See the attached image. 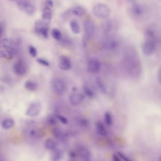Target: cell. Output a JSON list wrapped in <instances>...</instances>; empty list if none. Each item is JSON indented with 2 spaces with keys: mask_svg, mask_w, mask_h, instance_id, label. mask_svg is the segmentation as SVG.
Wrapping results in <instances>:
<instances>
[{
  "mask_svg": "<svg viewBox=\"0 0 161 161\" xmlns=\"http://www.w3.org/2000/svg\"><path fill=\"white\" fill-rule=\"evenodd\" d=\"M123 62L125 69L129 75L132 76L139 75L141 71V62L138 55L133 49H129L127 50Z\"/></svg>",
  "mask_w": 161,
  "mask_h": 161,
  "instance_id": "cell-1",
  "label": "cell"
},
{
  "mask_svg": "<svg viewBox=\"0 0 161 161\" xmlns=\"http://www.w3.org/2000/svg\"><path fill=\"white\" fill-rule=\"evenodd\" d=\"M129 13L133 18L140 19L145 14V7L138 2H132L129 7Z\"/></svg>",
  "mask_w": 161,
  "mask_h": 161,
  "instance_id": "cell-2",
  "label": "cell"
},
{
  "mask_svg": "<svg viewBox=\"0 0 161 161\" xmlns=\"http://www.w3.org/2000/svg\"><path fill=\"white\" fill-rule=\"evenodd\" d=\"M93 12L96 17L102 19L109 17L111 13L109 6L103 3H97L94 5Z\"/></svg>",
  "mask_w": 161,
  "mask_h": 161,
  "instance_id": "cell-3",
  "label": "cell"
},
{
  "mask_svg": "<svg viewBox=\"0 0 161 161\" xmlns=\"http://www.w3.org/2000/svg\"><path fill=\"white\" fill-rule=\"evenodd\" d=\"M52 86L54 92L58 95H64L66 90L65 83L60 78H54L52 82Z\"/></svg>",
  "mask_w": 161,
  "mask_h": 161,
  "instance_id": "cell-4",
  "label": "cell"
},
{
  "mask_svg": "<svg viewBox=\"0 0 161 161\" xmlns=\"http://www.w3.org/2000/svg\"><path fill=\"white\" fill-rule=\"evenodd\" d=\"M42 110L41 104L39 102L35 101L29 105L26 112V115L31 117H35L40 114Z\"/></svg>",
  "mask_w": 161,
  "mask_h": 161,
  "instance_id": "cell-5",
  "label": "cell"
},
{
  "mask_svg": "<svg viewBox=\"0 0 161 161\" xmlns=\"http://www.w3.org/2000/svg\"><path fill=\"white\" fill-rule=\"evenodd\" d=\"M101 68V63L96 58H90L87 61V70L88 72L96 74L99 72Z\"/></svg>",
  "mask_w": 161,
  "mask_h": 161,
  "instance_id": "cell-6",
  "label": "cell"
},
{
  "mask_svg": "<svg viewBox=\"0 0 161 161\" xmlns=\"http://www.w3.org/2000/svg\"><path fill=\"white\" fill-rule=\"evenodd\" d=\"M17 3L18 6L21 11L30 14H32L35 12V7L30 2L25 0H21L18 1Z\"/></svg>",
  "mask_w": 161,
  "mask_h": 161,
  "instance_id": "cell-7",
  "label": "cell"
},
{
  "mask_svg": "<svg viewBox=\"0 0 161 161\" xmlns=\"http://www.w3.org/2000/svg\"><path fill=\"white\" fill-rule=\"evenodd\" d=\"M156 49V44L149 40H146L142 46V51L145 56H149L153 54Z\"/></svg>",
  "mask_w": 161,
  "mask_h": 161,
  "instance_id": "cell-8",
  "label": "cell"
},
{
  "mask_svg": "<svg viewBox=\"0 0 161 161\" xmlns=\"http://www.w3.org/2000/svg\"><path fill=\"white\" fill-rule=\"evenodd\" d=\"M96 27L91 20H86L84 23V31L86 38H92L95 34Z\"/></svg>",
  "mask_w": 161,
  "mask_h": 161,
  "instance_id": "cell-9",
  "label": "cell"
},
{
  "mask_svg": "<svg viewBox=\"0 0 161 161\" xmlns=\"http://www.w3.org/2000/svg\"><path fill=\"white\" fill-rule=\"evenodd\" d=\"M85 95L81 93L74 92L69 95V101L70 105L77 106L80 104L85 99Z\"/></svg>",
  "mask_w": 161,
  "mask_h": 161,
  "instance_id": "cell-10",
  "label": "cell"
},
{
  "mask_svg": "<svg viewBox=\"0 0 161 161\" xmlns=\"http://www.w3.org/2000/svg\"><path fill=\"white\" fill-rule=\"evenodd\" d=\"M118 39L115 37H108L104 43V47L109 51H115L119 48L120 45Z\"/></svg>",
  "mask_w": 161,
  "mask_h": 161,
  "instance_id": "cell-11",
  "label": "cell"
},
{
  "mask_svg": "<svg viewBox=\"0 0 161 161\" xmlns=\"http://www.w3.org/2000/svg\"><path fill=\"white\" fill-rule=\"evenodd\" d=\"M58 67L61 70L67 71L71 68L72 64L69 58L65 55H61L58 58Z\"/></svg>",
  "mask_w": 161,
  "mask_h": 161,
  "instance_id": "cell-12",
  "label": "cell"
},
{
  "mask_svg": "<svg viewBox=\"0 0 161 161\" xmlns=\"http://www.w3.org/2000/svg\"><path fill=\"white\" fill-rule=\"evenodd\" d=\"M145 35L146 40L152 41L156 44V42L158 40V34L155 29L151 27L147 28L145 31Z\"/></svg>",
  "mask_w": 161,
  "mask_h": 161,
  "instance_id": "cell-13",
  "label": "cell"
},
{
  "mask_svg": "<svg viewBox=\"0 0 161 161\" xmlns=\"http://www.w3.org/2000/svg\"><path fill=\"white\" fill-rule=\"evenodd\" d=\"M42 22L46 26L49 25L52 19V11L49 7H46L42 11Z\"/></svg>",
  "mask_w": 161,
  "mask_h": 161,
  "instance_id": "cell-14",
  "label": "cell"
},
{
  "mask_svg": "<svg viewBox=\"0 0 161 161\" xmlns=\"http://www.w3.org/2000/svg\"><path fill=\"white\" fill-rule=\"evenodd\" d=\"M14 72L18 75H23L26 73V67L21 61L17 62L14 65Z\"/></svg>",
  "mask_w": 161,
  "mask_h": 161,
  "instance_id": "cell-15",
  "label": "cell"
},
{
  "mask_svg": "<svg viewBox=\"0 0 161 161\" xmlns=\"http://www.w3.org/2000/svg\"><path fill=\"white\" fill-rule=\"evenodd\" d=\"M87 12V10L84 7L80 5L75 6L72 10V14L78 17L83 16Z\"/></svg>",
  "mask_w": 161,
  "mask_h": 161,
  "instance_id": "cell-16",
  "label": "cell"
},
{
  "mask_svg": "<svg viewBox=\"0 0 161 161\" xmlns=\"http://www.w3.org/2000/svg\"><path fill=\"white\" fill-rule=\"evenodd\" d=\"M95 128L97 132L100 135L104 136L107 135L106 129L100 121H97L95 122Z\"/></svg>",
  "mask_w": 161,
  "mask_h": 161,
  "instance_id": "cell-17",
  "label": "cell"
},
{
  "mask_svg": "<svg viewBox=\"0 0 161 161\" xmlns=\"http://www.w3.org/2000/svg\"><path fill=\"white\" fill-rule=\"evenodd\" d=\"M84 94L89 98H93L95 96V92L93 88L88 84H85L83 87Z\"/></svg>",
  "mask_w": 161,
  "mask_h": 161,
  "instance_id": "cell-18",
  "label": "cell"
},
{
  "mask_svg": "<svg viewBox=\"0 0 161 161\" xmlns=\"http://www.w3.org/2000/svg\"><path fill=\"white\" fill-rule=\"evenodd\" d=\"M70 27L73 33L75 34H79L80 33V27L77 20L75 19L71 20L70 22Z\"/></svg>",
  "mask_w": 161,
  "mask_h": 161,
  "instance_id": "cell-19",
  "label": "cell"
},
{
  "mask_svg": "<svg viewBox=\"0 0 161 161\" xmlns=\"http://www.w3.org/2000/svg\"><path fill=\"white\" fill-rule=\"evenodd\" d=\"M45 147L46 148L49 150L53 151L57 148V143L53 139L49 138L46 140L45 143Z\"/></svg>",
  "mask_w": 161,
  "mask_h": 161,
  "instance_id": "cell-20",
  "label": "cell"
},
{
  "mask_svg": "<svg viewBox=\"0 0 161 161\" xmlns=\"http://www.w3.org/2000/svg\"><path fill=\"white\" fill-rule=\"evenodd\" d=\"M15 122L12 119L8 118L4 119L2 123V126L5 130H9L14 126Z\"/></svg>",
  "mask_w": 161,
  "mask_h": 161,
  "instance_id": "cell-21",
  "label": "cell"
},
{
  "mask_svg": "<svg viewBox=\"0 0 161 161\" xmlns=\"http://www.w3.org/2000/svg\"><path fill=\"white\" fill-rule=\"evenodd\" d=\"M96 83L98 88L103 93L105 94L107 93V88H106L104 83L100 78H98V77L96 79Z\"/></svg>",
  "mask_w": 161,
  "mask_h": 161,
  "instance_id": "cell-22",
  "label": "cell"
},
{
  "mask_svg": "<svg viewBox=\"0 0 161 161\" xmlns=\"http://www.w3.org/2000/svg\"><path fill=\"white\" fill-rule=\"evenodd\" d=\"M53 153H52V159L54 161H58L60 160L63 157V152L62 150L59 149L54 150L52 151Z\"/></svg>",
  "mask_w": 161,
  "mask_h": 161,
  "instance_id": "cell-23",
  "label": "cell"
},
{
  "mask_svg": "<svg viewBox=\"0 0 161 161\" xmlns=\"http://www.w3.org/2000/svg\"><path fill=\"white\" fill-rule=\"evenodd\" d=\"M25 88L30 91H34L37 87V85L36 83L33 81H27L25 84Z\"/></svg>",
  "mask_w": 161,
  "mask_h": 161,
  "instance_id": "cell-24",
  "label": "cell"
},
{
  "mask_svg": "<svg viewBox=\"0 0 161 161\" xmlns=\"http://www.w3.org/2000/svg\"><path fill=\"white\" fill-rule=\"evenodd\" d=\"M52 37L56 41H61L62 39V34L61 32L58 29H54L52 31Z\"/></svg>",
  "mask_w": 161,
  "mask_h": 161,
  "instance_id": "cell-25",
  "label": "cell"
},
{
  "mask_svg": "<svg viewBox=\"0 0 161 161\" xmlns=\"http://www.w3.org/2000/svg\"><path fill=\"white\" fill-rule=\"evenodd\" d=\"M80 154L86 161L90 157V153L89 152L87 149L84 147H82L80 148Z\"/></svg>",
  "mask_w": 161,
  "mask_h": 161,
  "instance_id": "cell-26",
  "label": "cell"
},
{
  "mask_svg": "<svg viewBox=\"0 0 161 161\" xmlns=\"http://www.w3.org/2000/svg\"><path fill=\"white\" fill-rule=\"evenodd\" d=\"M45 27L46 26L44 25L41 20H37L36 21L35 24V28L36 31L38 32V33H40Z\"/></svg>",
  "mask_w": 161,
  "mask_h": 161,
  "instance_id": "cell-27",
  "label": "cell"
},
{
  "mask_svg": "<svg viewBox=\"0 0 161 161\" xmlns=\"http://www.w3.org/2000/svg\"><path fill=\"white\" fill-rule=\"evenodd\" d=\"M104 119L105 123L108 126L112 125L113 123V117L111 113L109 112H106L104 114Z\"/></svg>",
  "mask_w": 161,
  "mask_h": 161,
  "instance_id": "cell-28",
  "label": "cell"
},
{
  "mask_svg": "<svg viewBox=\"0 0 161 161\" xmlns=\"http://www.w3.org/2000/svg\"><path fill=\"white\" fill-rule=\"evenodd\" d=\"M53 135L55 137L61 139L63 136V133L61 130L58 129H54L53 130Z\"/></svg>",
  "mask_w": 161,
  "mask_h": 161,
  "instance_id": "cell-29",
  "label": "cell"
},
{
  "mask_svg": "<svg viewBox=\"0 0 161 161\" xmlns=\"http://www.w3.org/2000/svg\"><path fill=\"white\" fill-rule=\"evenodd\" d=\"M29 53L30 54H31V56L33 57H35L37 54V51L35 47L33 46H30L29 47Z\"/></svg>",
  "mask_w": 161,
  "mask_h": 161,
  "instance_id": "cell-30",
  "label": "cell"
},
{
  "mask_svg": "<svg viewBox=\"0 0 161 161\" xmlns=\"http://www.w3.org/2000/svg\"><path fill=\"white\" fill-rule=\"evenodd\" d=\"M11 55H9L6 51H0V58H6L7 59H11L13 58Z\"/></svg>",
  "mask_w": 161,
  "mask_h": 161,
  "instance_id": "cell-31",
  "label": "cell"
},
{
  "mask_svg": "<svg viewBox=\"0 0 161 161\" xmlns=\"http://www.w3.org/2000/svg\"><path fill=\"white\" fill-rule=\"evenodd\" d=\"M36 62L40 64L45 66H49V63H48V62L45 59H42V58H38L36 59Z\"/></svg>",
  "mask_w": 161,
  "mask_h": 161,
  "instance_id": "cell-32",
  "label": "cell"
},
{
  "mask_svg": "<svg viewBox=\"0 0 161 161\" xmlns=\"http://www.w3.org/2000/svg\"><path fill=\"white\" fill-rule=\"evenodd\" d=\"M56 118L58 119L62 123L64 124H66L68 123V120L65 117L61 115H56Z\"/></svg>",
  "mask_w": 161,
  "mask_h": 161,
  "instance_id": "cell-33",
  "label": "cell"
},
{
  "mask_svg": "<svg viewBox=\"0 0 161 161\" xmlns=\"http://www.w3.org/2000/svg\"><path fill=\"white\" fill-rule=\"evenodd\" d=\"M40 33L42 34V35H43L45 38H47L48 36V27L46 26Z\"/></svg>",
  "mask_w": 161,
  "mask_h": 161,
  "instance_id": "cell-34",
  "label": "cell"
},
{
  "mask_svg": "<svg viewBox=\"0 0 161 161\" xmlns=\"http://www.w3.org/2000/svg\"><path fill=\"white\" fill-rule=\"evenodd\" d=\"M118 154L120 158H122V159L125 161H132L128 156H126L123 153L118 152Z\"/></svg>",
  "mask_w": 161,
  "mask_h": 161,
  "instance_id": "cell-35",
  "label": "cell"
},
{
  "mask_svg": "<svg viewBox=\"0 0 161 161\" xmlns=\"http://www.w3.org/2000/svg\"><path fill=\"white\" fill-rule=\"evenodd\" d=\"M49 122L52 125L56 124V119L53 117H50L49 119Z\"/></svg>",
  "mask_w": 161,
  "mask_h": 161,
  "instance_id": "cell-36",
  "label": "cell"
},
{
  "mask_svg": "<svg viewBox=\"0 0 161 161\" xmlns=\"http://www.w3.org/2000/svg\"><path fill=\"white\" fill-rule=\"evenodd\" d=\"M161 70L159 69V71H158V73H157V79H158L159 84H161Z\"/></svg>",
  "mask_w": 161,
  "mask_h": 161,
  "instance_id": "cell-37",
  "label": "cell"
},
{
  "mask_svg": "<svg viewBox=\"0 0 161 161\" xmlns=\"http://www.w3.org/2000/svg\"><path fill=\"white\" fill-rule=\"evenodd\" d=\"M112 161H120L119 157L115 154H114L112 158Z\"/></svg>",
  "mask_w": 161,
  "mask_h": 161,
  "instance_id": "cell-38",
  "label": "cell"
},
{
  "mask_svg": "<svg viewBox=\"0 0 161 161\" xmlns=\"http://www.w3.org/2000/svg\"><path fill=\"white\" fill-rule=\"evenodd\" d=\"M47 3L49 6H51V7H52V6H53V2L52 1H48L47 2Z\"/></svg>",
  "mask_w": 161,
  "mask_h": 161,
  "instance_id": "cell-39",
  "label": "cell"
},
{
  "mask_svg": "<svg viewBox=\"0 0 161 161\" xmlns=\"http://www.w3.org/2000/svg\"><path fill=\"white\" fill-rule=\"evenodd\" d=\"M69 155H70V157L71 158H75L76 157V155H75V153H74L72 152H70V153H69Z\"/></svg>",
  "mask_w": 161,
  "mask_h": 161,
  "instance_id": "cell-40",
  "label": "cell"
},
{
  "mask_svg": "<svg viewBox=\"0 0 161 161\" xmlns=\"http://www.w3.org/2000/svg\"><path fill=\"white\" fill-rule=\"evenodd\" d=\"M0 161H3L2 159H1V157H0Z\"/></svg>",
  "mask_w": 161,
  "mask_h": 161,
  "instance_id": "cell-41",
  "label": "cell"
},
{
  "mask_svg": "<svg viewBox=\"0 0 161 161\" xmlns=\"http://www.w3.org/2000/svg\"></svg>",
  "mask_w": 161,
  "mask_h": 161,
  "instance_id": "cell-42",
  "label": "cell"
}]
</instances>
